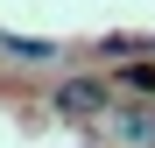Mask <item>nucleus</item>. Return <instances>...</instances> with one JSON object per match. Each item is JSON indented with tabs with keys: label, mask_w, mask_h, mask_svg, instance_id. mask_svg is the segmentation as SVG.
Segmentation results:
<instances>
[{
	"label": "nucleus",
	"mask_w": 155,
	"mask_h": 148,
	"mask_svg": "<svg viewBox=\"0 0 155 148\" xmlns=\"http://www.w3.org/2000/svg\"><path fill=\"white\" fill-rule=\"evenodd\" d=\"M113 106V85L106 78H64L57 99H49V113H64V120H92V113H106Z\"/></svg>",
	"instance_id": "1"
},
{
	"label": "nucleus",
	"mask_w": 155,
	"mask_h": 148,
	"mask_svg": "<svg viewBox=\"0 0 155 148\" xmlns=\"http://www.w3.org/2000/svg\"><path fill=\"white\" fill-rule=\"evenodd\" d=\"M0 49H14V57H28V64H42V57H57L49 42H28V35H0Z\"/></svg>",
	"instance_id": "2"
},
{
	"label": "nucleus",
	"mask_w": 155,
	"mask_h": 148,
	"mask_svg": "<svg viewBox=\"0 0 155 148\" xmlns=\"http://www.w3.org/2000/svg\"><path fill=\"white\" fill-rule=\"evenodd\" d=\"M120 85H134V92H155V64H127V71H120Z\"/></svg>",
	"instance_id": "3"
}]
</instances>
